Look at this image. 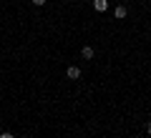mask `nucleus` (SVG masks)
<instances>
[{
    "label": "nucleus",
    "mask_w": 151,
    "mask_h": 138,
    "mask_svg": "<svg viewBox=\"0 0 151 138\" xmlns=\"http://www.w3.org/2000/svg\"><path fill=\"white\" fill-rule=\"evenodd\" d=\"M33 5H45V0H33Z\"/></svg>",
    "instance_id": "6"
},
{
    "label": "nucleus",
    "mask_w": 151,
    "mask_h": 138,
    "mask_svg": "<svg viewBox=\"0 0 151 138\" xmlns=\"http://www.w3.org/2000/svg\"><path fill=\"white\" fill-rule=\"evenodd\" d=\"M0 138H15L13 133H0Z\"/></svg>",
    "instance_id": "5"
},
{
    "label": "nucleus",
    "mask_w": 151,
    "mask_h": 138,
    "mask_svg": "<svg viewBox=\"0 0 151 138\" xmlns=\"http://www.w3.org/2000/svg\"><path fill=\"white\" fill-rule=\"evenodd\" d=\"M65 75H68L70 80H78V78H81V68H78V65H70V68L65 70Z\"/></svg>",
    "instance_id": "1"
},
{
    "label": "nucleus",
    "mask_w": 151,
    "mask_h": 138,
    "mask_svg": "<svg viewBox=\"0 0 151 138\" xmlns=\"http://www.w3.org/2000/svg\"><path fill=\"white\" fill-rule=\"evenodd\" d=\"M81 55H83V58H86V60H91L93 55H96V50H93L91 45H83V50H81Z\"/></svg>",
    "instance_id": "4"
},
{
    "label": "nucleus",
    "mask_w": 151,
    "mask_h": 138,
    "mask_svg": "<svg viewBox=\"0 0 151 138\" xmlns=\"http://www.w3.org/2000/svg\"><path fill=\"white\" fill-rule=\"evenodd\" d=\"M93 10L96 13H106L108 10V0H93Z\"/></svg>",
    "instance_id": "2"
},
{
    "label": "nucleus",
    "mask_w": 151,
    "mask_h": 138,
    "mask_svg": "<svg viewBox=\"0 0 151 138\" xmlns=\"http://www.w3.org/2000/svg\"><path fill=\"white\" fill-rule=\"evenodd\" d=\"M146 133H149V136H151V121L146 123Z\"/></svg>",
    "instance_id": "7"
},
{
    "label": "nucleus",
    "mask_w": 151,
    "mask_h": 138,
    "mask_svg": "<svg viewBox=\"0 0 151 138\" xmlns=\"http://www.w3.org/2000/svg\"><path fill=\"white\" fill-rule=\"evenodd\" d=\"M113 15H116V20H124V18L129 15V10H126V5H116V10H113Z\"/></svg>",
    "instance_id": "3"
}]
</instances>
